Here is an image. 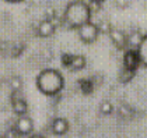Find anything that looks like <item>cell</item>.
Returning <instances> with one entry per match:
<instances>
[{
	"label": "cell",
	"mask_w": 147,
	"mask_h": 138,
	"mask_svg": "<svg viewBox=\"0 0 147 138\" xmlns=\"http://www.w3.org/2000/svg\"><path fill=\"white\" fill-rule=\"evenodd\" d=\"M142 38H143V35L140 34V31L135 29V31H132L130 34L127 35V43L132 47L137 49V46L140 45V42H142Z\"/></svg>",
	"instance_id": "obj_12"
},
{
	"label": "cell",
	"mask_w": 147,
	"mask_h": 138,
	"mask_svg": "<svg viewBox=\"0 0 147 138\" xmlns=\"http://www.w3.org/2000/svg\"><path fill=\"white\" fill-rule=\"evenodd\" d=\"M10 85H11L13 91H20L21 87H23V82H21V78L20 77H13L11 81H10Z\"/></svg>",
	"instance_id": "obj_15"
},
{
	"label": "cell",
	"mask_w": 147,
	"mask_h": 138,
	"mask_svg": "<svg viewBox=\"0 0 147 138\" xmlns=\"http://www.w3.org/2000/svg\"><path fill=\"white\" fill-rule=\"evenodd\" d=\"M140 64V59L137 55V50L136 49H130L125 53L123 56V66L126 70H132L135 71L137 69V66Z\"/></svg>",
	"instance_id": "obj_5"
},
{
	"label": "cell",
	"mask_w": 147,
	"mask_h": 138,
	"mask_svg": "<svg viewBox=\"0 0 147 138\" xmlns=\"http://www.w3.org/2000/svg\"><path fill=\"white\" fill-rule=\"evenodd\" d=\"M70 67L74 71H79V70L84 69L86 67V57L81 56V55L71 56V59H70Z\"/></svg>",
	"instance_id": "obj_11"
},
{
	"label": "cell",
	"mask_w": 147,
	"mask_h": 138,
	"mask_svg": "<svg viewBox=\"0 0 147 138\" xmlns=\"http://www.w3.org/2000/svg\"><path fill=\"white\" fill-rule=\"evenodd\" d=\"M90 1L91 3H97V4H100V6L104 3V0H90Z\"/></svg>",
	"instance_id": "obj_17"
},
{
	"label": "cell",
	"mask_w": 147,
	"mask_h": 138,
	"mask_svg": "<svg viewBox=\"0 0 147 138\" xmlns=\"http://www.w3.org/2000/svg\"><path fill=\"white\" fill-rule=\"evenodd\" d=\"M13 103V110L14 113L18 116H23V115H27V110H28V106H27V102L24 101L23 98H18V96H14L11 101Z\"/></svg>",
	"instance_id": "obj_9"
},
{
	"label": "cell",
	"mask_w": 147,
	"mask_h": 138,
	"mask_svg": "<svg viewBox=\"0 0 147 138\" xmlns=\"http://www.w3.org/2000/svg\"><path fill=\"white\" fill-rule=\"evenodd\" d=\"M77 34L84 43H94L98 39L100 28H98L97 24H94L92 21H88V23L83 24L81 27L77 28Z\"/></svg>",
	"instance_id": "obj_3"
},
{
	"label": "cell",
	"mask_w": 147,
	"mask_h": 138,
	"mask_svg": "<svg viewBox=\"0 0 147 138\" xmlns=\"http://www.w3.org/2000/svg\"><path fill=\"white\" fill-rule=\"evenodd\" d=\"M91 11L90 4L84 0H71L65 9L63 21L66 23L69 28L77 29L83 24L91 21Z\"/></svg>",
	"instance_id": "obj_1"
},
{
	"label": "cell",
	"mask_w": 147,
	"mask_h": 138,
	"mask_svg": "<svg viewBox=\"0 0 147 138\" xmlns=\"http://www.w3.org/2000/svg\"><path fill=\"white\" fill-rule=\"evenodd\" d=\"M136 50H137V55H139V59H140V64H143L147 69V34L143 35L142 42L137 46Z\"/></svg>",
	"instance_id": "obj_10"
},
{
	"label": "cell",
	"mask_w": 147,
	"mask_h": 138,
	"mask_svg": "<svg viewBox=\"0 0 147 138\" xmlns=\"http://www.w3.org/2000/svg\"><path fill=\"white\" fill-rule=\"evenodd\" d=\"M6 1H9V3H18V1H23V0H6Z\"/></svg>",
	"instance_id": "obj_18"
},
{
	"label": "cell",
	"mask_w": 147,
	"mask_h": 138,
	"mask_svg": "<svg viewBox=\"0 0 147 138\" xmlns=\"http://www.w3.org/2000/svg\"><path fill=\"white\" fill-rule=\"evenodd\" d=\"M52 133L56 134V135H63L69 131V121L63 117H56L53 121H52Z\"/></svg>",
	"instance_id": "obj_6"
},
{
	"label": "cell",
	"mask_w": 147,
	"mask_h": 138,
	"mask_svg": "<svg viewBox=\"0 0 147 138\" xmlns=\"http://www.w3.org/2000/svg\"><path fill=\"white\" fill-rule=\"evenodd\" d=\"M100 112H101V115H104V116H109L113 112V105L109 101H104V102H101V105H100Z\"/></svg>",
	"instance_id": "obj_13"
},
{
	"label": "cell",
	"mask_w": 147,
	"mask_h": 138,
	"mask_svg": "<svg viewBox=\"0 0 147 138\" xmlns=\"http://www.w3.org/2000/svg\"><path fill=\"white\" fill-rule=\"evenodd\" d=\"M16 133L18 135H30L34 130V121L30 116L23 115V116H18L17 121H16Z\"/></svg>",
	"instance_id": "obj_4"
},
{
	"label": "cell",
	"mask_w": 147,
	"mask_h": 138,
	"mask_svg": "<svg viewBox=\"0 0 147 138\" xmlns=\"http://www.w3.org/2000/svg\"><path fill=\"white\" fill-rule=\"evenodd\" d=\"M35 82H36V88L39 89V92L46 96L56 95L65 87V80H63L62 73L55 69H45L39 71Z\"/></svg>",
	"instance_id": "obj_2"
},
{
	"label": "cell",
	"mask_w": 147,
	"mask_h": 138,
	"mask_svg": "<svg viewBox=\"0 0 147 138\" xmlns=\"http://www.w3.org/2000/svg\"><path fill=\"white\" fill-rule=\"evenodd\" d=\"M38 34L42 38H49L55 34V23L51 20H42L38 25Z\"/></svg>",
	"instance_id": "obj_8"
},
{
	"label": "cell",
	"mask_w": 147,
	"mask_h": 138,
	"mask_svg": "<svg viewBox=\"0 0 147 138\" xmlns=\"http://www.w3.org/2000/svg\"><path fill=\"white\" fill-rule=\"evenodd\" d=\"M109 38H111V41L113 42V45L116 46L118 49L125 47L126 43H127V36H126L121 29H115V28H112L111 32H109Z\"/></svg>",
	"instance_id": "obj_7"
},
{
	"label": "cell",
	"mask_w": 147,
	"mask_h": 138,
	"mask_svg": "<svg viewBox=\"0 0 147 138\" xmlns=\"http://www.w3.org/2000/svg\"><path fill=\"white\" fill-rule=\"evenodd\" d=\"M28 138H45L44 135H41V134H31Z\"/></svg>",
	"instance_id": "obj_16"
},
{
	"label": "cell",
	"mask_w": 147,
	"mask_h": 138,
	"mask_svg": "<svg viewBox=\"0 0 147 138\" xmlns=\"http://www.w3.org/2000/svg\"><path fill=\"white\" fill-rule=\"evenodd\" d=\"M133 75H135V71H132V70H126L125 69L122 73H121V81L122 82H129V81L133 78Z\"/></svg>",
	"instance_id": "obj_14"
}]
</instances>
